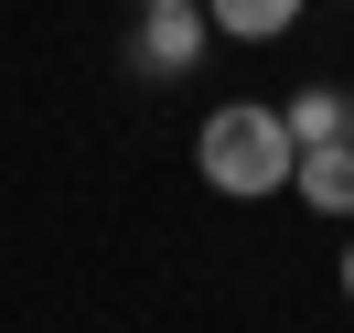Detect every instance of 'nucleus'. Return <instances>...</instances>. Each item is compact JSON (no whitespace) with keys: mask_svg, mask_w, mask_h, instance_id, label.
Instances as JSON below:
<instances>
[{"mask_svg":"<svg viewBox=\"0 0 354 333\" xmlns=\"http://www.w3.org/2000/svg\"><path fill=\"white\" fill-rule=\"evenodd\" d=\"M215 44V22H204V0H161L151 22H140V65H161V75H183L194 54Z\"/></svg>","mask_w":354,"mask_h":333,"instance_id":"obj_2","label":"nucleus"},{"mask_svg":"<svg viewBox=\"0 0 354 333\" xmlns=\"http://www.w3.org/2000/svg\"><path fill=\"white\" fill-rule=\"evenodd\" d=\"M344 301H354V247H344Z\"/></svg>","mask_w":354,"mask_h":333,"instance_id":"obj_6","label":"nucleus"},{"mask_svg":"<svg viewBox=\"0 0 354 333\" xmlns=\"http://www.w3.org/2000/svg\"><path fill=\"white\" fill-rule=\"evenodd\" d=\"M279 129L301 140V151H322V140H354V87H301L279 108Z\"/></svg>","mask_w":354,"mask_h":333,"instance_id":"obj_4","label":"nucleus"},{"mask_svg":"<svg viewBox=\"0 0 354 333\" xmlns=\"http://www.w3.org/2000/svg\"><path fill=\"white\" fill-rule=\"evenodd\" d=\"M140 11H161V0H140Z\"/></svg>","mask_w":354,"mask_h":333,"instance_id":"obj_7","label":"nucleus"},{"mask_svg":"<svg viewBox=\"0 0 354 333\" xmlns=\"http://www.w3.org/2000/svg\"><path fill=\"white\" fill-rule=\"evenodd\" d=\"M290 161H301V140H290L279 108H258V97H225V108L194 129V172L215 183L225 204H268V194H290Z\"/></svg>","mask_w":354,"mask_h":333,"instance_id":"obj_1","label":"nucleus"},{"mask_svg":"<svg viewBox=\"0 0 354 333\" xmlns=\"http://www.w3.org/2000/svg\"><path fill=\"white\" fill-rule=\"evenodd\" d=\"M290 194L311 204V215H354V140H322V151L290 161Z\"/></svg>","mask_w":354,"mask_h":333,"instance_id":"obj_3","label":"nucleus"},{"mask_svg":"<svg viewBox=\"0 0 354 333\" xmlns=\"http://www.w3.org/2000/svg\"><path fill=\"white\" fill-rule=\"evenodd\" d=\"M204 22H215L225 44H279V33L301 22V0H204Z\"/></svg>","mask_w":354,"mask_h":333,"instance_id":"obj_5","label":"nucleus"}]
</instances>
